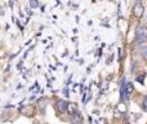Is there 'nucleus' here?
<instances>
[{
  "instance_id": "obj_10",
  "label": "nucleus",
  "mask_w": 147,
  "mask_h": 124,
  "mask_svg": "<svg viewBox=\"0 0 147 124\" xmlns=\"http://www.w3.org/2000/svg\"><path fill=\"white\" fill-rule=\"evenodd\" d=\"M143 80H144V76H143V75H139V76H137V82H139L141 84H144Z\"/></svg>"
},
{
  "instance_id": "obj_11",
  "label": "nucleus",
  "mask_w": 147,
  "mask_h": 124,
  "mask_svg": "<svg viewBox=\"0 0 147 124\" xmlns=\"http://www.w3.org/2000/svg\"><path fill=\"white\" fill-rule=\"evenodd\" d=\"M30 4H31V7H32V8L38 7V1H36V0H30Z\"/></svg>"
},
{
  "instance_id": "obj_6",
  "label": "nucleus",
  "mask_w": 147,
  "mask_h": 124,
  "mask_svg": "<svg viewBox=\"0 0 147 124\" xmlns=\"http://www.w3.org/2000/svg\"><path fill=\"white\" fill-rule=\"evenodd\" d=\"M77 108H76V105L75 103H67V113L70 114V115H74V114L77 113Z\"/></svg>"
},
{
  "instance_id": "obj_9",
  "label": "nucleus",
  "mask_w": 147,
  "mask_h": 124,
  "mask_svg": "<svg viewBox=\"0 0 147 124\" xmlns=\"http://www.w3.org/2000/svg\"><path fill=\"white\" fill-rule=\"evenodd\" d=\"M142 56H143L144 61H147V46H144V48L142 49Z\"/></svg>"
},
{
  "instance_id": "obj_4",
  "label": "nucleus",
  "mask_w": 147,
  "mask_h": 124,
  "mask_svg": "<svg viewBox=\"0 0 147 124\" xmlns=\"http://www.w3.org/2000/svg\"><path fill=\"white\" fill-rule=\"evenodd\" d=\"M56 106H57V108H58V111L61 114H63V113H66V111H67V103L64 102L63 100H58V101H57Z\"/></svg>"
},
{
  "instance_id": "obj_5",
  "label": "nucleus",
  "mask_w": 147,
  "mask_h": 124,
  "mask_svg": "<svg viewBox=\"0 0 147 124\" xmlns=\"http://www.w3.org/2000/svg\"><path fill=\"white\" fill-rule=\"evenodd\" d=\"M71 124H81V115L79 113L74 114L71 118Z\"/></svg>"
},
{
  "instance_id": "obj_8",
  "label": "nucleus",
  "mask_w": 147,
  "mask_h": 124,
  "mask_svg": "<svg viewBox=\"0 0 147 124\" xmlns=\"http://www.w3.org/2000/svg\"><path fill=\"white\" fill-rule=\"evenodd\" d=\"M142 106H143V110L147 111V96H144L143 101H142Z\"/></svg>"
},
{
  "instance_id": "obj_12",
  "label": "nucleus",
  "mask_w": 147,
  "mask_h": 124,
  "mask_svg": "<svg viewBox=\"0 0 147 124\" xmlns=\"http://www.w3.org/2000/svg\"><path fill=\"white\" fill-rule=\"evenodd\" d=\"M35 124H39V123H35Z\"/></svg>"
},
{
  "instance_id": "obj_2",
  "label": "nucleus",
  "mask_w": 147,
  "mask_h": 124,
  "mask_svg": "<svg viewBox=\"0 0 147 124\" xmlns=\"http://www.w3.org/2000/svg\"><path fill=\"white\" fill-rule=\"evenodd\" d=\"M143 5L141 4V3H137L136 5H134V8H133V14L136 16L137 18H141L142 16H143Z\"/></svg>"
},
{
  "instance_id": "obj_1",
  "label": "nucleus",
  "mask_w": 147,
  "mask_h": 124,
  "mask_svg": "<svg viewBox=\"0 0 147 124\" xmlns=\"http://www.w3.org/2000/svg\"><path fill=\"white\" fill-rule=\"evenodd\" d=\"M136 38L138 43H143L147 40V27L146 26H139L136 30Z\"/></svg>"
},
{
  "instance_id": "obj_7",
  "label": "nucleus",
  "mask_w": 147,
  "mask_h": 124,
  "mask_svg": "<svg viewBox=\"0 0 147 124\" xmlns=\"http://www.w3.org/2000/svg\"><path fill=\"white\" fill-rule=\"evenodd\" d=\"M126 92H128V94H130L133 92V85L130 83H126Z\"/></svg>"
},
{
  "instance_id": "obj_3",
  "label": "nucleus",
  "mask_w": 147,
  "mask_h": 124,
  "mask_svg": "<svg viewBox=\"0 0 147 124\" xmlns=\"http://www.w3.org/2000/svg\"><path fill=\"white\" fill-rule=\"evenodd\" d=\"M120 98L121 101H126L129 97L128 92H126V84H125V79H123V83H121V90H120Z\"/></svg>"
}]
</instances>
